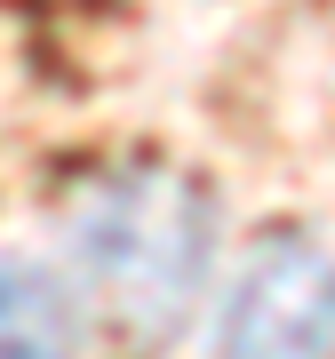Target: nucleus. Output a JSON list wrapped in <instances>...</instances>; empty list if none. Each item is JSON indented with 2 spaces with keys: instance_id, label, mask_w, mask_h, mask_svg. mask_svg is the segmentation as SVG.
Masks as SVG:
<instances>
[{
  "instance_id": "1",
  "label": "nucleus",
  "mask_w": 335,
  "mask_h": 359,
  "mask_svg": "<svg viewBox=\"0 0 335 359\" xmlns=\"http://www.w3.org/2000/svg\"><path fill=\"white\" fill-rule=\"evenodd\" d=\"M80 295L120 351H160L192 320L216 264V192L176 160H112L64 208Z\"/></svg>"
},
{
  "instance_id": "2",
  "label": "nucleus",
  "mask_w": 335,
  "mask_h": 359,
  "mask_svg": "<svg viewBox=\"0 0 335 359\" xmlns=\"http://www.w3.org/2000/svg\"><path fill=\"white\" fill-rule=\"evenodd\" d=\"M207 359H335V248L280 224L247 248Z\"/></svg>"
},
{
  "instance_id": "3",
  "label": "nucleus",
  "mask_w": 335,
  "mask_h": 359,
  "mask_svg": "<svg viewBox=\"0 0 335 359\" xmlns=\"http://www.w3.org/2000/svg\"><path fill=\"white\" fill-rule=\"evenodd\" d=\"M0 359H80V311L56 271L0 256Z\"/></svg>"
}]
</instances>
